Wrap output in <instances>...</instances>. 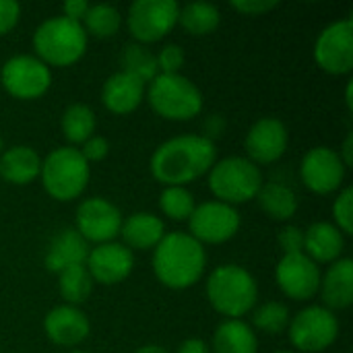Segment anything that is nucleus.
<instances>
[{"mask_svg":"<svg viewBox=\"0 0 353 353\" xmlns=\"http://www.w3.org/2000/svg\"><path fill=\"white\" fill-rule=\"evenodd\" d=\"M217 147L203 134H180L163 141L149 159L151 176L165 186H188L209 174Z\"/></svg>","mask_w":353,"mask_h":353,"instance_id":"nucleus-1","label":"nucleus"},{"mask_svg":"<svg viewBox=\"0 0 353 353\" xmlns=\"http://www.w3.org/2000/svg\"><path fill=\"white\" fill-rule=\"evenodd\" d=\"M153 273L170 290L196 285L207 269V250L188 232H170L153 248Z\"/></svg>","mask_w":353,"mask_h":353,"instance_id":"nucleus-2","label":"nucleus"},{"mask_svg":"<svg viewBox=\"0 0 353 353\" xmlns=\"http://www.w3.org/2000/svg\"><path fill=\"white\" fill-rule=\"evenodd\" d=\"M205 292L213 310L225 319L242 321L256 308L259 300V283L254 275L234 263L213 269L207 277Z\"/></svg>","mask_w":353,"mask_h":353,"instance_id":"nucleus-3","label":"nucleus"},{"mask_svg":"<svg viewBox=\"0 0 353 353\" xmlns=\"http://www.w3.org/2000/svg\"><path fill=\"white\" fill-rule=\"evenodd\" d=\"M87 33L81 23L70 21L62 14L41 21L33 31V50L43 64L50 68H66L79 62L87 52Z\"/></svg>","mask_w":353,"mask_h":353,"instance_id":"nucleus-4","label":"nucleus"},{"mask_svg":"<svg viewBox=\"0 0 353 353\" xmlns=\"http://www.w3.org/2000/svg\"><path fill=\"white\" fill-rule=\"evenodd\" d=\"M39 178L43 190L52 199H56L58 203H70L85 192L91 170L77 147L64 145L50 151L46 159H41Z\"/></svg>","mask_w":353,"mask_h":353,"instance_id":"nucleus-5","label":"nucleus"},{"mask_svg":"<svg viewBox=\"0 0 353 353\" xmlns=\"http://www.w3.org/2000/svg\"><path fill=\"white\" fill-rule=\"evenodd\" d=\"M145 99L157 116L172 122H186L203 112V93L184 74H157L147 85Z\"/></svg>","mask_w":353,"mask_h":353,"instance_id":"nucleus-6","label":"nucleus"},{"mask_svg":"<svg viewBox=\"0 0 353 353\" xmlns=\"http://www.w3.org/2000/svg\"><path fill=\"white\" fill-rule=\"evenodd\" d=\"M209 190L213 192L215 201L225 205H244L256 199L263 182L261 168L254 165L250 159L240 155H230L217 159L207 174Z\"/></svg>","mask_w":353,"mask_h":353,"instance_id":"nucleus-7","label":"nucleus"},{"mask_svg":"<svg viewBox=\"0 0 353 353\" xmlns=\"http://www.w3.org/2000/svg\"><path fill=\"white\" fill-rule=\"evenodd\" d=\"M288 335L298 352H327L339 337L337 314L325 306H308L290 319Z\"/></svg>","mask_w":353,"mask_h":353,"instance_id":"nucleus-8","label":"nucleus"},{"mask_svg":"<svg viewBox=\"0 0 353 353\" xmlns=\"http://www.w3.org/2000/svg\"><path fill=\"white\" fill-rule=\"evenodd\" d=\"M180 4L176 0H134L128 6L126 27L137 43L161 41L178 25Z\"/></svg>","mask_w":353,"mask_h":353,"instance_id":"nucleus-9","label":"nucleus"},{"mask_svg":"<svg viewBox=\"0 0 353 353\" xmlns=\"http://www.w3.org/2000/svg\"><path fill=\"white\" fill-rule=\"evenodd\" d=\"M0 83L17 99H39L52 85V68L33 54H17L2 64Z\"/></svg>","mask_w":353,"mask_h":353,"instance_id":"nucleus-10","label":"nucleus"},{"mask_svg":"<svg viewBox=\"0 0 353 353\" xmlns=\"http://www.w3.org/2000/svg\"><path fill=\"white\" fill-rule=\"evenodd\" d=\"M242 225V217L236 207L207 201L194 207L192 215L188 217V234L199 244H223L232 240Z\"/></svg>","mask_w":353,"mask_h":353,"instance_id":"nucleus-11","label":"nucleus"},{"mask_svg":"<svg viewBox=\"0 0 353 353\" xmlns=\"http://www.w3.org/2000/svg\"><path fill=\"white\" fill-rule=\"evenodd\" d=\"M314 62L329 74H350L353 70V19L329 23L316 37Z\"/></svg>","mask_w":353,"mask_h":353,"instance_id":"nucleus-12","label":"nucleus"},{"mask_svg":"<svg viewBox=\"0 0 353 353\" xmlns=\"http://www.w3.org/2000/svg\"><path fill=\"white\" fill-rule=\"evenodd\" d=\"M74 223V230L85 238V242L97 246L114 242V238L120 236L122 213L112 201L103 196H89L81 201V205L77 207Z\"/></svg>","mask_w":353,"mask_h":353,"instance_id":"nucleus-13","label":"nucleus"},{"mask_svg":"<svg viewBox=\"0 0 353 353\" xmlns=\"http://www.w3.org/2000/svg\"><path fill=\"white\" fill-rule=\"evenodd\" d=\"M347 168L339 153L331 147H312L300 163V178L304 186L314 194H331L343 188Z\"/></svg>","mask_w":353,"mask_h":353,"instance_id":"nucleus-14","label":"nucleus"},{"mask_svg":"<svg viewBox=\"0 0 353 353\" xmlns=\"http://www.w3.org/2000/svg\"><path fill=\"white\" fill-rule=\"evenodd\" d=\"M321 267L304 252L283 254L275 267V281L283 296L296 302L312 300L321 290Z\"/></svg>","mask_w":353,"mask_h":353,"instance_id":"nucleus-15","label":"nucleus"},{"mask_svg":"<svg viewBox=\"0 0 353 353\" xmlns=\"http://www.w3.org/2000/svg\"><path fill=\"white\" fill-rule=\"evenodd\" d=\"M290 132L283 120L279 118H261L256 120L244 139L246 159H250L254 165H271L279 161L288 149Z\"/></svg>","mask_w":353,"mask_h":353,"instance_id":"nucleus-16","label":"nucleus"},{"mask_svg":"<svg viewBox=\"0 0 353 353\" xmlns=\"http://www.w3.org/2000/svg\"><path fill=\"white\" fill-rule=\"evenodd\" d=\"M85 267L93 283L118 285L130 277L134 269V254L120 242H105L89 250Z\"/></svg>","mask_w":353,"mask_h":353,"instance_id":"nucleus-17","label":"nucleus"},{"mask_svg":"<svg viewBox=\"0 0 353 353\" xmlns=\"http://www.w3.org/2000/svg\"><path fill=\"white\" fill-rule=\"evenodd\" d=\"M43 331L46 337L60 347H74L81 345L89 333H91V323L87 314L79 306H56L52 308L46 319H43Z\"/></svg>","mask_w":353,"mask_h":353,"instance_id":"nucleus-18","label":"nucleus"},{"mask_svg":"<svg viewBox=\"0 0 353 353\" xmlns=\"http://www.w3.org/2000/svg\"><path fill=\"white\" fill-rule=\"evenodd\" d=\"M145 89L147 85L143 81L124 70H118L108 77L101 87V103L108 112L116 116H126L139 110L145 99Z\"/></svg>","mask_w":353,"mask_h":353,"instance_id":"nucleus-19","label":"nucleus"},{"mask_svg":"<svg viewBox=\"0 0 353 353\" xmlns=\"http://www.w3.org/2000/svg\"><path fill=\"white\" fill-rule=\"evenodd\" d=\"M89 250L91 248L85 242V238L77 230L66 228L52 238L43 259L46 269L52 273H62L70 267H81L87 263Z\"/></svg>","mask_w":353,"mask_h":353,"instance_id":"nucleus-20","label":"nucleus"},{"mask_svg":"<svg viewBox=\"0 0 353 353\" xmlns=\"http://www.w3.org/2000/svg\"><path fill=\"white\" fill-rule=\"evenodd\" d=\"M321 296L325 308L331 312L345 310L353 304V261L341 256L339 261L331 263L327 273L321 277Z\"/></svg>","mask_w":353,"mask_h":353,"instance_id":"nucleus-21","label":"nucleus"},{"mask_svg":"<svg viewBox=\"0 0 353 353\" xmlns=\"http://www.w3.org/2000/svg\"><path fill=\"white\" fill-rule=\"evenodd\" d=\"M345 236L331 221H316L304 232V254L316 265H331L341 259Z\"/></svg>","mask_w":353,"mask_h":353,"instance_id":"nucleus-22","label":"nucleus"},{"mask_svg":"<svg viewBox=\"0 0 353 353\" xmlns=\"http://www.w3.org/2000/svg\"><path fill=\"white\" fill-rule=\"evenodd\" d=\"M165 234L168 232L163 221L149 211H139L128 215L126 219H122V228H120L122 244L132 252L153 250Z\"/></svg>","mask_w":353,"mask_h":353,"instance_id":"nucleus-23","label":"nucleus"},{"mask_svg":"<svg viewBox=\"0 0 353 353\" xmlns=\"http://www.w3.org/2000/svg\"><path fill=\"white\" fill-rule=\"evenodd\" d=\"M41 157L29 145H12L0 155V178L12 186H27L39 178Z\"/></svg>","mask_w":353,"mask_h":353,"instance_id":"nucleus-24","label":"nucleus"},{"mask_svg":"<svg viewBox=\"0 0 353 353\" xmlns=\"http://www.w3.org/2000/svg\"><path fill=\"white\" fill-rule=\"evenodd\" d=\"M211 353H259L256 333L240 319H225L213 333Z\"/></svg>","mask_w":353,"mask_h":353,"instance_id":"nucleus-25","label":"nucleus"},{"mask_svg":"<svg viewBox=\"0 0 353 353\" xmlns=\"http://www.w3.org/2000/svg\"><path fill=\"white\" fill-rule=\"evenodd\" d=\"M259 207L263 213L275 221H290L298 213V196L296 192L279 182H267L261 186L256 194Z\"/></svg>","mask_w":353,"mask_h":353,"instance_id":"nucleus-26","label":"nucleus"},{"mask_svg":"<svg viewBox=\"0 0 353 353\" xmlns=\"http://www.w3.org/2000/svg\"><path fill=\"white\" fill-rule=\"evenodd\" d=\"M221 23V12L211 2H190L180 6L178 12V25H182L184 31H188L192 37H205L211 35Z\"/></svg>","mask_w":353,"mask_h":353,"instance_id":"nucleus-27","label":"nucleus"},{"mask_svg":"<svg viewBox=\"0 0 353 353\" xmlns=\"http://www.w3.org/2000/svg\"><path fill=\"white\" fill-rule=\"evenodd\" d=\"M62 134L68 141L70 147L74 145H83L87 139H91L95 134V112L87 105V103H70L66 105V110L62 112Z\"/></svg>","mask_w":353,"mask_h":353,"instance_id":"nucleus-28","label":"nucleus"},{"mask_svg":"<svg viewBox=\"0 0 353 353\" xmlns=\"http://www.w3.org/2000/svg\"><path fill=\"white\" fill-rule=\"evenodd\" d=\"M87 37H97V39H110L114 37L120 27H122V14L114 4L99 2V4H89V10L85 19L81 21Z\"/></svg>","mask_w":353,"mask_h":353,"instance_id":"nucleus-29","label":"nucleus"},{"mask_svg":"<svg viewBox=\"0 0 353 353\" xmlns=\"http://www.w3.org/2000/svg\"><path fill=\"white\" fill-rule=\"evenodd\" d=\"M93 279L87 271L85 265L81 267H70L62 273H58V292L64 298L68 306H79L83 304L91 292H93Z\"/></svg>","mask_w":353,"mask_h":353,"instance_id":"nucleus-30","label":"nucleus"},{"mask_svg":"<svg viewBox=\"0 0 353 353\" xmlns=\"http://www.w3.org/2000/svg\"><path fill=\"white\" fill-rule=\"evenodd\" d=\"M122 70L137 77L139 81H143L145 85H149L157 74H159V68H157V58L155 54L143 46V43H128L122 52Z\"/></svg>","mask_w":353,"mask_h":353,"instance_id":"nucleus-31","label":"nucleus"},{"mask_svg":"<svg viewBox=\"0 0 353 353\" xmlns=\"http://www.w3.org/2000/svg\"><path fill=\"white\" fill-rule=\"evenodd\" d=\"M196 203L186 186H165L159 194V209L172 221H188Z\"/></svg>","mask_w":353,"mask_h":353,"instance_id":"nucleus-32","label":"nucleus"},{"mask_svg":"<svg viewBox=\"0 0 353 353\" xmlns=\"http://www.w3.org/2000/svg\"><path fill=\"white\" fill-rule=\"evenodd\" d=\"M290 308L283 302H265L252 310V325L265 335H281L290 325Z\"/></svg>","mask_w":353,"mask_h":353,"instance_id":"nucleus-33","label":"nucleus"},{"mask_svg":"<svg viewBox=\"0 0 353 353\" xmlns=\"http://www.w3.org/2000/svg\"><path fill=\"white\" fill-rule=\"evenodd\" d=\"M333 219H335V228L343 234V236H352L353 234V188L345 186L339 190L335 203H333Z\"/></svg>","mask_w":353,"mask_h":353,"instance_id":"nucleus-34","label":"nucleus"},{"mask_svg":"<svg viewBox=\"0 0 353 353\" xmlns=\"http://www.w3.org/2000/svg\"><path fill=\"white\" fill-rule=\"evenodd\" d=\"M155 58H157L159 74H180L186 62V54L180 43H165L159 50V54H155Z\"/></svg>","mask_w":353,"mask_h":353,"instance_id":"nucleus-35","label":"nucleus"},{"mask_svg":"<svg viewBox=\"0 0 353 353\" xmlns=\"http://www.w3.org/2000/svg\"><path fill=\"white\" fill-rule=\"evenodd\" d=\"M277 242H279L283 254L304 252V230L298 225H285L283 230H279Z\"/></svg>","mask_w":353,"mask_h":353,"instance_id":"nucleus-36","label":"nucleus"},{"mask_svg":"<svg viewBox=\"0 0 353 353\" xmlns=\"http://www.w3.org/2000/svg\"><path fill=\"white\" fill-rule=\"evenodd\" d=\"M81 155L87 159V163L91 161H101L108 157L110 153V141L105 137H99V134H93L91 139H87L83 145H81Z\"/></svg>","mask_w":353,"mask_h":353,"instance_id":"nucleus-37","label":"nucleus"},{"mask_svg":"<svg viewBox=\"0 0 353 353\" xmlns=\"http://www.w3.org/2000/svg\"><path fill=\"white\" fill-rule=\"evenodd\" d=\"M230 6L242 14H248V17H261L265 12H271L273 8L279 6L277 0H232Z\"/></svg>","mask_w":353,"mask_h":353,"instance_id":"nucleus-38","label":"nucleus"},{"mask_svg":"<svg viewBox=\"0 0 353 353\" xmlns=\"http://www.w3.org/2000/svg\"><path fill=\"white\" fill-rule=\"evenodd\" d=\"M21 19V4L17 0H0V37L10 33Z\"/></svg>","mask_w":353,"mask_h":353,"instance_id":"nucleus-39","label":"nucleus"},{"mask_svg":"<svg viewBox=\"0 0 353 353\" xmlns=\"http://www.w3.org/2000/svg\"><path fill=\"white\" fill-rule=\"evenodd\" d=\"M225 126H228V122H225V118H223V116H219V114H211V116L205 120V124H203V137H205V139H209L211 143H215V139L223 137Z\"/></svg>","mask_w":353,"mask_h":353,"instance_id":"nucleus-40","label":"nucleus"},{"mask_svg":"<svg viewBox=\"0 0 353 353\" xmlns=\"http://www.w3.org/2000/svg\"><path fill=\"white\" fill-rule=\"evenodd\" d=\"M87 10H89V2L87 0H66L64 6H62V17L81 23L85 19Z\"/></svg>","mask_w":353,"mask_h":353,"instance_id":"nucleus-41","label":"nucleus"},{"mask_svg":"<svg viewBox=\"0 0 353 353\" xmlns=\"http://www.w3.org/2000/svg\"><path fill=\"white\" fill-rule=\"evenodd\" d=\"M176 353H211V347L203 341V339H186L178 345V352Z\"/></svg>","mask_w":353,"mask_h":353,"instance_id":"nucleus-42","label":"nucleus"},{"mask_svg":"<svg viewBox=\"0 0 353 353\" xmlns=\"http://www.w3.org/2000/svg\"><path fill=\"white\" fill-rule=\"evenodd\" d=\"M337 153H339V157H341L343 165H345V168H352V163H353V134L352 132L345 137V141H343V147H341V151H337Z\"/></svg>","mask_w":353,"mask_h":353,"instance_id":"nucleus-43","label":"nucleus"},{"mask_svg":"<svg viewBox=\"0 0 353 353\" xmlns=\"http://www.w3.org/2000/svg\"><path fill=\"white\" fill-rule=\"evenodd\" d=\"M134 353H170L165 347H161V345H155V343H147V345H143V347H139Z\"/></svg>","mask_w":353,"mask_h":353,"instance_id":"nucleus-44","label":"nucleus"},{"mask_svg":"<svg viewBox=\"0 0 353 353\" xmlns=\"http://www.w3.org/2000/svg\"><path fill=\"white\" fill-rule=\"evenodd\" d=\"M345 103H347V108L352 110V108H353V101H352V81L347 83V89H345Z\"/></svg>","mask_w":353,"mask_h":353,"instance_id":"nucleus-45","label":"nucleus"},{"mask_svg":"<svg viewBox=\"0 0 353 353\" xmlns=\"http://www.w3.org/2000/svg\"><path fill=\"white\" fill-rule=\"evenodd\" d=\"M2 153H4V139L0 137V155H2Z\"/></svg>","mask_w":353,"mask_h":353,"instance_id":"nucleus-46","label":"nucleus"},{"mask_svg":"<svg viewBox=\"0 0 353 353\" xmlns=\"http://www.w3.org/2000/svg\"><path fill=\"white\" fill-rule=\"evenodd\" d=\"M70 353H87V352H81V350H72Z\"/></svg>","mask_w":353,"mask_h":353,"instance_id":"nucleus-47","label":"nucleus"},{"mask_svg":"<svg viewBox=\"0 0 353 353\" xmlns=\"http://www.w3.org/2000/svg\"><path fill=\"white\" fill-rule=\"evenodd\" d=\"M275 353H294V352H275Z\"/></svg>","mask_w":353,"mask_h":353,"instance_id":"nucleus-48","label":"nucleus"}]
</instances>
